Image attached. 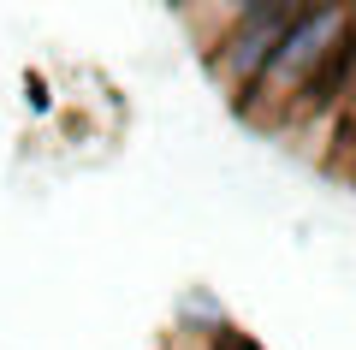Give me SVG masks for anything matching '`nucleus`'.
I'll use <instances>...</instances> for the list:
<instances>
[{
    "mask_svg": "<svg viewBox=\"0 0 356 350\" xmlns=\"http://www.w3.org/2000/svg\"><path fill=\"white\" fill-rule=\"evenodd\" d=\"M344 48H350V13H344V6H297V18L285 24L280 48H273L261 83L250 89L243 107H250L255 119L297 113L309 89L344 60Z\"/></svg>",
    "mask_w": 356,
    "mask_h": 350,
    "instance_id": "nucleus-1",
    "label": "nucleus"
},
{
    "mask_svg": "<svg viewBox=\"0 0 356 350\" xmlns=\"http://www.w3.org/2000/svg\"><path fill=\"white\" fill-rule=\"evenodd\" d=\"M291 18H297V6L280 0V6H250V13L232 24V36L214 48V72H220V83H226V95L250 101V89L261 83V72H267V60H273V48H280V36H285Z\"/></svg>",
    "mask_w": 356,
    "mask_h": 350,
    "instance_id": "nucleus-2",
    "label": "nucleus"
},
{
    "mask_svg": "<svg viewBox=\"0 0 356 350\" xmlns=\"http://www.w3.org/2000/svg\"><path fill=\"white\" fill-rule=\"evenodd\" d=\"M344 60H350V65H356V30H350V48H344Z\"/></svg>",
    "mask_w": 356,
    "mask_h": 350,
    "instance_id": "nucleus-3",
    "label": "nucleus"
}]
</instances>
